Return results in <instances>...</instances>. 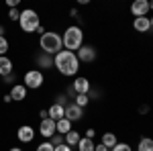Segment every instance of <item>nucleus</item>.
I'll return each mask as SVG.
<instances>
[{"label":"nucleus","instance_id":"obj_15","mask_svg":"<svg viewBox=\"0 0 153 151\" xmlns=\"http://www.w3.org/2000/svg\"><path fill=\"white\" fill-rule=\"evenodd\" d=\"M49 118L51 121H61V118H65V106L61 104H51L49 106Z\"/></svg>","mask_w":153,"mask_h":151},{"label":"nucleus","instance_id":"obj_19","mask_svg":"<svg viewBox=\"0 0 153 151\" xmlns=\"http://www.w3.org/2000/svg\"><path fill=\"white\" fill-rule=\"evenodd\" d=\"M76 147H78V151H94L96 149L94 141H92V139H86V137H82V139H80V143H78Z\"/></svg>","mask_w":153,"mask_h":151},{"label":"nucleus","instance_id":"obj_37","mask_svg":"<svg viewBox=\"0 0 153 151\" xmlns=\"http://www.w3.org/2000/svg\"><path fill=\"white\" fill-rule=\"evenodd\" d=\"M0 37H4V27L0 25Z\"/></svg>","mask_w":153,"mask_h":151},{"label":"nucleus","instance_id":"obj_14","mask_svg":"<svg viewBox=\"0 0 153 151\" xmlns=\"http://www.w3.org/2000/svg\"><path fill=\"white\" fill-rule=\"evenodd\" d=\"M10 98L14 102H23L25 98H27V88H25L23 84H12L10 88Z\"/></svg>","mask_w":153,"mask_h":151},{"label":"nucleus","instance_id":"obj_10","mask_svg":"<svg viewBox=\"0 0 153 151\" xmlns=\"http://www.w3.org/2000/svg\"><path fill=\"white\" fill-rule=\"evenodd\" d=\"M147 12H149V2H147V0H135V2L131 4V14H133L135 19L147 16Z\"/></svg>","mask_w":153,"mask_h":151},{"label":"nucleus","instance_id":"obj_31","mask_svg":"<svg viewBox=\"0 0 153 151\" xmlns=\"http://www.w3.org/2000/svg\"><path fill=\"white\" fill-rule=\"evenodd\" d=\"M2 80H4V84H12V82H14V74L6 76V78H2Z\"/></svg>","mask_w":153,"mask_h":151},{"label":"nucleus","instance_id":"obj_4","mask_svg":"<svg viewBox=\"0 0 153 151\" xmlns=\"http://www.w3.org/2000/svg\"><path fill=\"white\" fill-rule=\"evenodd\" d=\"M39 14L33 8H27V10H21V19H19V27L23 29V33H35L39 29Z\"/></svg>","mask_w":153,"mask_h":151},{"label":"nucleus","instance_id":"obj_12","mask_svg":"<svg viewBox=\"0 0 153 151\" xmlns=\"http://www.w3.org/2000/svg\"><path fill=\"white\" fill-rule=\"evenodd\" d=\"M133 29H135L137 33H149V31H151V21H149V16H139V19H135V21H133Z\"/></svg>","mask_w":153,"mask_h":151},{"label":"nucleus","instance_id":"obj_2","mask_svg":"<svg viewBox=\"0 0 153 151\" xmlns=\"http://www.w3.org/2000/svg\"><path fill=\"white\" fill-rule=\"evenodd\" d=\"M39 47L43 53H47L51 57H55L59 51L63 49V41H61V35L55 33V31H45L41 39H39Z\"/></svg>","mask_w":153,"mask_h":151},{"label":"nucleus","instance_id":"obj_3","mask_svg":"<svg viewBox=\"0 0 153 151\" xmlns=\"http://www.w3.org/2000/svg\"><path fill=\"white\" fill-rule=\"evenodd\" d=\"M61 41H63V47L68 49V51H78L80 47L84 45V33L82 29L78 27V25H71L65 29V33L61 35Z\"/></svg>","mask_w":153,"mask_h":151},{"label":"nucleus","instance_id":"obj_27","mask_svg":"<svg viewBox=\"0 0 153 151\" xmlns=\"http://www.w3.org/2000/svg\"><path fill=\"white\" fill-rule=\"evenodd\" d=\"M8 19H10V21H19V19H21V10H19V8H10Z\"/></svg>","mask_w":153,"mask_h":151},{"label":"nucleus","instance_id":"obj_32","mask_svg":"<svg viewBox=\"0 0 153 151\" xmlns=\"http://www.w3.org/2000/svg\"><path fill=\"white\" fill-rule=\"evenodd\" d=\"M94 151H110V149H108V147H104V145L100 143V145H96V149H94Z\"/></svg>","mask_w":153,"mask_h":151},{"label":"nucleus","instance_id":"obj_16","mask_svg":"<svg viewBox=\"0 0 153 151\" xmlns=\"http://www.w3.org/2000/svg\"><path fill=\"white\" fill-rule=\"evenodd\" d=\"M37 65H39V70H49V68H53V57L47 55V53H41V55H37Z\"/></svg>","mask_w":153,"mask_h":151},{"label":"nucleus","instance_id":"obj_24","mask_svg":"<svg viewBox=\"0 0 153 151\" xmlns=\"http://www.w3.org/2000/svg\"><path fill=\"white\" fill-rule=\"evenodd\" d=\"M49 143H51L53 147H57V145H63V143H65V137H63V135H59V133H55V135L49 139Z\"/></svg>","mask_w":153,"mask_h":151},{"label":"nucleus","instance_id":"obj_5","mask_svg":"<svg viewBox=\"0 0 153 151\" xmlns=\"http://www.w3.org/2000/svg\"><path fill=\"white\" fill-rule=\"evenodd\" d=\"M45 82V76L41 70H29L27 74L23 76V86L27 90H39Z\"/></svg>","mask_w":153,"mask_h":151},{"label":"nucleus","instance_id":"obj_30","mask_svg":"<svg viewBox=\"0 0 153 151\" xmlns=\"http://www.w3.org/2000/svg\"><path fill=\"white\" fill-rule=\"evenodd\" d=\"M39 116H41V121H43V118H49V110H47V108H43V110L39 112Z\"/></svg>","mask_w":153,"mask_h":151},{"label":"nucleus","instance_id":"obj_9","mask_svg":"<svg viewBox=\"0 0 153 151\" xmlns=\"http://www.w3.org/2000/svg\"><path fill=\"white\" fill-rule=\"evenodd\" d=\"M71 88H74L76 96H78V94H88L92 86H90V80H88V78H84V76H78L76 80L71 82Z\"/></svg>","mask_w":153,"mask_h":151},{"label":"nucleus","instance_id":"obj_36","mask_svg":"<svg viewBox=\"0 0 153 151\" xmlns=\"http://www.w3.org/2000/svg\"><path fill=\"white\" fill-rule=\"evenodd\" d=\"M8 151H23V149H21V147H10Z\"/></svg>","mask_w":153,"mask_h":151},{"label":"nucleus","instance_id":"obj_39","mask_svg":"<svg viewBox=\"0 0 153 151\" xmlns=\"http://www.w3.org/2000/svg\"><path fill=\"white\" fill-rule=\"evenodd\" d=\"M149 21H151V29H153V16H151V19H149Z\"/></svg>","mask_w":153,"mask_h":151},{"label":"nucleus","instance_id":"obj_25","mask_svg":"<svg viewBox=\"0 0 153 151\" xmlns=\"http://www.w3.org/2000/svg\"><path fill=\"white\" fill-rule=\"evenodd\" d=\"M110 151H133V149H131L129 143H120V141H118V143H117V145H114Z\"/></svg>","mask_w":153,"mask_h":151},{"label":"nucleus","instance_id":"obj_7","mask_svg":"<svg viewBox=\"0 0 153 151\" xmlns=\"http://www.w3.org/2000/svg\"><path fill=\"white\" fill-rule=\"evenodd\" d=\"M39 133H41V137H45V141H49L55 133H57V129H55V121H51V118H43L41 125H39Z\"/></svg>","mask_w":153,"mask_h":151},{"label":"nucleus","instance_id":"obj_6","mask_svg":"<svg viewBox=\"0 0 153 151\" xmlns=\"http://www.w3.org/2000/svg\"><path fill=\"white\" fill-rule=\"evenodd\" d=\"M78 59H80V63H92V61H96V57H98V53H96V47L92 45H82L80 49H78Z\"/></svg>","mask_w":153,"mask_h":151},{"label":"nucleus","instance_id":"obj_13","mask_svg":"<svg viewBox=\"0 0 153 151\" xmlns=\"http://www.w3.org/2000/svg\"><path fill=\"white\" fill-rule=\"evenodd\" d=\"M14 74V65H12V59L8 55H2L0 57V78H6V76H10Z\"/></svg>","mask_w":153,"mask_h":151},{"label":"nucleus","instance_id":"obj_1","mask_svg":"<svg viewBox=\"0 0 153 151\" xmlns=\"http://www.w3.org/2000/svg\"><path fill=\"white\" fill-rule=\"evenodd\" d=\"M53 65H55V70H57L61 76L71 78V76H76L78 70H80V59H78V55H76L74 51L61 49L57 55L53 57Z\"/></svg>","mask_w":153,"mask_h":151},{"label":"nucleus","instance_id":"obj_18","mask_svg":"<svg viewBox=\"0 0 153 151\" xmlns=\"http://www.w3.org/2000/svg\"><path fill=\"white\" fill-rule=\"evenodd\" d=\"M55 129H57L59 135H68L71 131V123L68 118H61V121H55Z\"/></svg>","mask_w":153,"mask_h":151},{"label":"nucleus","instance_id":"obj_28","mask_svg":"<svg viewBox=\"0 0 153 151\" xmlns=\"http://www.w3.org/2000/svg\"><path fill=\"white\" fill-rule=\"evenodd\" d=\"M84 137H86V139H92V141H94L96 131H94V129H86V135H84Z\"/></svg>","mask_w":153,"mask_h":151},{"label":"nucleus","instance_id":"obj_26","mask_svg":"<svg viewBox=\"0 0 153 151\" xmlns=\"http://www.w3.org/2000/svg\"><path fill=\"white\" fill-rule=\"evenodd\" d=\"M37 151H55V147H53V145H51L49 141H43V143H41V145L37 147Z\"/></svg>","mask_w":153,"mask_h":151},{"label":"nucleus","instance_id":"obj_29","mask_svg":"<svg viewBox=\"0 0 153 151\" xmlns=\"http://www.w3.org/2000/svg\"><path fill=\"white\" fill-rule=\"evenodd\" d=\"M55 151H71V147L63 143V145H57V147H55Z\"/></svg>","mask_w":153,"mask_h":151},{"label":"nucleus","instance_id":"obj_38","mask_svg":"<svg viewBox=\"0 0 153 151\" xmlns=\"http://www.w3.org/2000/svg\"><path fill=\"white\" fill-rule=\"evenodd\" d=\"M149 10H153V2H149Z\"/></svg>","mask_w":153,"mask_h":151},{"label":"nucleus","instance_id":"obj_22","mask_svg":"<svg viewBox=\"0 0 153 151\" xmlns=\"http://www.w3.org/2000/svg\"><path fill=\"white\" fill-rule=\"evenodd\" d=\"M74 104H78L80 108H86V106L90 104V96H88V94H78V96L74 98Z\"/></svg>","mask_w":153,"mask_h":151},{"label":"nucleus","instance_id":"obj_34","mask_svg":"<svg viewBox=\"0 0 153 151\" xmlns=\"http://www.w3.org/2000/svg\"><path fill=\"white\" fill-rule=\"evenodd\" d=\"M2 100H4V104H10V102H12L10 94H6V96H4V98H2Z\"/></svg>","mask_w":153,"mask_h":151},{"label":"nucleus","instance_id":"obj_17","mask_svg":"<svg viewBox=\"0 0 153 151\" xmlns=\"http://www.w3.org/2000/svg\"><path fill=\"white\" fill-rule=\"evenodd\" d=\"M63 137H65V145H70V147H76L80 143V139H82V135L78 131H74V129H71L68 135H63Z\"/></svg>","mask_w":153,"mask_h":151},{"label":"nucleus","instance_id":"obj_20","mask_svg":"<svg viewBox=\"0 0 153 151\" xmlns=\"http://www.w3.org/2000/svg\"><path fill=\"white\" fill-rule=\"evenodd\" d=\"M117 143H118V139H117V135H114V133H104V135H102V145H104V147L112 149Z\"/></svg>","mask_w":153,"mask_h":151},{"label":"nucleus","instance_id":"obj_23","mask_svg":"<svg viewBox=\"0 0 153 151\" xmlns=\"http://www.w3.org/2000/svg\"><path fill=\"white\" fill-rule=\"evenodd\" d=\"M8 49H10L8 39H6V37H0V57H2V55H6V53H8Z\"/></svg>","mask_w":153,"mask_h":151},{"label":"nucleus","instance_id":"obj_35","mask_svg":"<svg viewBox=\"0 0 153 151\" xmlns=\"http://www.w3.org/2000/svg\"><path fill=\"white\" fill-rule=\"evenodd\" d=\"M35 33H41V35H43V33H45V27H43V25H39V29H37Z\"/></svg>","mask_w":153,"mask_h":151},{"label":"nucleus","instance_id":"obj_33","mask_svg":"<svg viewBox=\"0 0 153 151\" xmlns=\"http://www.w3.org/2000/svg\"><path fill=\"white\" fill-rule=\"evenodd\" d=\"M6 4H8V6H10V8H16V4H19V0H8V2H6Z\"/></svg>","mask_w":153,"mask_h":151},{"label":"nucleus","instance_id":"obj_8","mask_svg":"<svg viewBox=\"0 0 153 151\" xmlns=\"http://www.w3.org/2000/svg\"><path fill=\"white\" fill-rule=\"evenodd\" d=\"M65 118L70 123H76V121H82L84 118V108H80L78 104H65Z\"/></svg>","mask_w":153,"mask_h":151},{"label":"nucleus","instance_id":"obj_11","mask_svg":"<svg viewBox=\"0 0 153 151\" xmlns=\"http://www.w3.org/2000/svg\"><path fill=\"white\" fill-rule=\"evenodd\" d=\"M16 139L21 141V143H31V141L35 139V131L31 125H23V127L16 129Z\"/></svg>","mask_w":153,"mask_h":151},{"label":"nucleus","instance_id":"obj_21","mask_svg":"<svg viewBox=\"0 0 153 151\" xmlns=\"http://www.w3.org/2000/svg\"><path fill=\"white\" fill-rule=\"evenodd\" d=\"M137 151H153V139L151 137H143L137 145Z\"/></svg>","mask_w":153,"mask_h":151}]
</instances>
